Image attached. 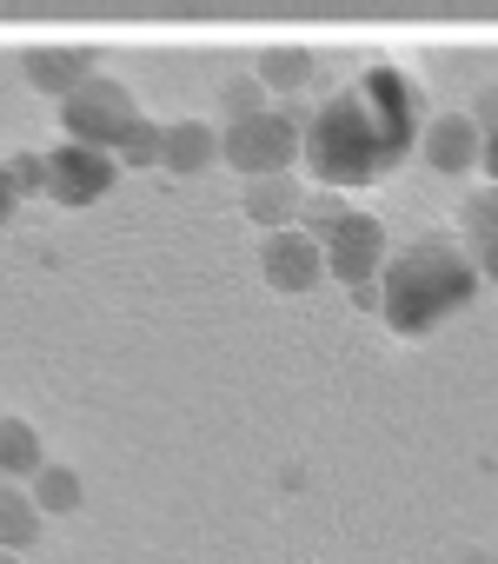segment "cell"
Here are the masks:
<instances>
[{
  "instance_id": "6",
  "label": "cell",
  "mask_w": 498,
  "mask_h": 564,
  "mask_svg": "<svg viewBox=\"0 0 498 564\" xmlns=\"http://www.w3.org/2000/svg\"><path fill=\"white\" fill-rule=\"evenodd\" d=\"M113 173H120V160L107 153V147H87V140H67V147H54L47 153V199L54 206H94L107 186H113Z\"/></svg>"
},
{
  "instance_id": "11",
  "label": "cell",
  "mask_w": 498,
  "mask_h": 564,
  "mask_svg": "<svg viewBox=\"0 0 498 564\" xmlns=\"http://www.w3.org/2000/svg\"><path fill=\"white\" fill-rule=\"evenodd\" d=\"M41 505H34V491L28 485H14V478H0V551H28L34 538H41Z\"/></svg>"
},
{
  "instance_id": "10",
  "label": "cell",
  "mask_w": 498,
  "mask_h": 564,
  "mask_svg": "<svg viewBox=\"0 0 498 564\" xmlns=\"http://www.w3.org/2000/svg\"><path fill=\"white\" fill-rule=\"evenodd\" d=\"M458 219H465V246H472V265L498 286V186H485V193H472L465 206H458Z\"/></svg>"
},
{
  "instance_id": "8",
  "label": "cell",
  "mask_w": 498,
  "mask_h": 564,
  "mask_svg": "<svg viewBox=\"0 0 498 564\" xmlns=\"http://www.w3.org/2000/svg\"><path fill=\"white\" fill-rule=\"evenodd\" d=\"M419 147H425V160H432L439 173H472V166H478L485 133H478V120H472V113H432V120H425V133H419Z\"/></svg>"
},
{
  "instance_id": "1",
  "label": "cell",
  "mask_w": 498,
  "mask_h": 564,
  "mask_svg": "<svg viewBox=\"0 0 498 564\" xmlns=\"http://www.w3.org/2000/svg\"><path fill=\"white\" fill-rule=\"evenodd\" d=\"M425 133V100L399 67H372L359 87H346L339 100H326L306 127V166L320 186L353 193L386 180Z\"/></svg>"
},
{
  "instance_id": "5",
  "label": "cell",
  "mask_w": 498,
  "mask_h": 564,
  "mask_svg": "<svg viewBox=\"0 0 498 564\" xmlns=\"http://www.w3.org/2000/svg\"><path fill=\"white\" fill-rule=\"evenodd\" d=\"M147 113L133 107V94L120 87V80H107V74H94L87 87H74L67 100H61V127H67V140H87V147H107L113 160H120V147L133 140V127H140Z\"/></svg>"
},
{
  "instance_id": "9",
  "label": "cell",
  "mask_w": 498,
  "mask_h": 564,
  "mask_svg": "<svg viewBox=\"0 0 498 564\" xmlns=\"http://www.w3.org/2000/svg\"><path fill=\"white\" fill-rule=\"evenodd\" d=\"M21 67H28V87H41L54 100H67L74 87L94 80V54H80V47H34Z\"/></svg>"
},
{
  "instance_id": "4",
  "label": "cell",
  "mask_w": 498,
  "mask_h": 564,
  "mask_svg": "<svg viewBox=\"0 0 498 564\" xmlns=\"http://www.w3.org/2000/svg\"><path fill=\"white\" fill-rule=\"evenodd\" d=\"M320 246H326V272L339 279V286H353L359 306H379V272H386V232L372 213H333L313 226Z\"/></svg>"
},
{
  "instance_id": "3",
  "label": "cell",
  "mask_w": 498,
  "mask_h": 564,
  "mask_svg": "<svg viewBox=\"0 0 498 564\" xmlns=\"http://www.w3.org/2000/svg\"><path fill=\"white\" fill-rule=\"evenodd\" d=\"M306 153V127L280 107H253V113H226V133H219V160L239 166L246 180H267V173H286L293 160Z\"/></svg>"
},
{
  "instance_id": "13",
  "label": "cell",
  "mask_w": 498,
  "mask_h": 564,
  "mask_svg": "<svg viewBox=\"0 0 498 564\" xmlns=\"http://www.w3.org/2000/svg\"><path fill=\"white\" fill-rule=\"evenodd\" d=\"M213 153H219V133H213L206 120H180V127L160 133V160H166L173 173H199Z\"/></svg>"
},
{
  "instance_id": "19",
  "label": "cell",
  "mask_w": 498,
  "mask_h": 564,
  "mask_svg": "<svg viewBox=\"0 0 498 564\" xmlns=\"http://www.w3.org/2000/svg\"><path fill=\"white\" fill-rule=\"evenodd\" d=\"M0 564H21V551H0Z\"/></svg>"
},
{
  "instance_id": "2",
  "label": "cell",
  "mask_w": 498,
  "mask_h": 564,
  "mask_svg": "<svg viewBox=\"0 0 498 564\" xmlns=\"http://www.w3.org/2000/svg\"><path fill=\"white\" fill-rule=\"evenodd\" d=\"M472 300H478V265L452 239H412L379 272V319L399 339H432Z\"/></svg>"
},
{
  "instance_id": "18",
  "label": "cell",
  "mask_w": 498,
  "mask_h": 564,
  "mask_svg": "<svg viewBox=\"0 0 498 564\" xmlns=\"http://www.w3.org/2000/svg\"><path fill=\"white\" fill-rule=\"evenodd\" d=\"M478 133H485V147H478V173L498 186V127H478Z\"/></svg>"
},
{
  "instance_id": "12",
  "label": "cell",
  "mask_w": 498,
  "mask_h": 564,
  "mask_svg": "<svg viewBox=\"0 0 498 564\" xmlns=\"http://www.w3.org/2000/svg\"><path fill=\"white\" fill-rule=\"evenodd\" d=\"M246 213H253L267 232H280L286 219H300V213H306V199H300V186H293L286 173H267V180L246 186Z\"/></svg>"
},
{
  "instance_id": "16",
  "label": "cell",
  "mask_w": 498,
  "mask_h": 564,
  "mask_svg": "<svg viewBox=\"0 0 498 564\" xmlns=\"http://www.w3.org/2000/svg\"><path fill=\"white\" fill-rule=\"evenodd\" d=\"M28 491H34V505H41L47 518H67V511H80V478H74L67 465H41V471L28 478Z\"/></svg>"
},
{
  "instance_id": "17",
  "label": "cell",
  "mask_w": 498,
  "mask_h": 564,
  "mask_svg": "<svg viewBox=\"0 0 498 564\" xmlns=\"http://www.w3.org/2000/svg\"><path fill=\"white\" fill-rule=\"evenodd\" d=\"M21 193H28V186L14 180V166H0V226H8V219H14V206H21Z\"/></svg>"
},
{
  "instance_id": "15",
  "label": "cell",
  "mask_w": 498,
  "mask_h": 564,
  "mask_svg": "<svg viewBox=\"0 0 498 564\" xmlns=\"http://www.w3.org/2000/svg\"><path fill=\"white\" fill-rule=\"evenodd\" d=\"M313 74H320V61H313V54H300V47H280V54H267V61H260V87H267V94H306V87H313Z\"/></svg>"
},
{
  "instance_id": "14",
  "label": "cell",
  "mask_w": 498,
  "mask_h": 564,
  "mask_svg": "<svg viewBox=\"0 0 498 564\" xmlns=\"http://www.w3.org/2000/svg\"><path fill=\"white\" fill-rule=\"evenodd\" d=\"M41 465H47V452H41L34 425L28 419H0V478H34Z\"/></svg>"
},
{
  "instance_id": "7",
  "label": "cell",
  "mask_w": 498,
  "mask_h": 564,
  "mask_svg": "<svg viewBox=\"0 0 498 564\" xmlns=\"http://www.w3.org/2000/svg\"><path fill=\"white\" fill-rule=\"evenodd\" d=\"M260 272H267V286L273 293H313L320 279H326V246L313 226H280L267 232V252H260Z\"/></svg>"
}]
</instances>
